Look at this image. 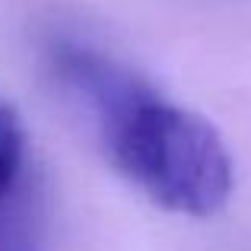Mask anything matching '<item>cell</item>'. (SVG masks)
Segmentation results:
<instances>
[{
    "label": "cell",
    "instance_id": "cell-3",
    "mask_svg": "<svg viewBox=\"0 0 251 251\" xmlns=\"http://www.w3.org/2000/svg\"><path fill=\"white\" fill-rule=\"evenodd\" d=\"M29 175V153H25V130L16 111L0 102V191L23 184Z\"/></svg>",
    "mask_w": 251,
    "mask_h": 251
},
{
    "label": "cell",
    "instance_id": "cell-1",
    "mask_svg": "<svg viewBox=\"0 0 251 251\" xmlns=\"http://www.w3.org/2000/svg\"><path fill=\"white\" fill-rule=\"evenodd\" d=\"M48 70L89 118L102 150L153 203L184 216H213L232 194L223 137L143 76L76 38L48 45Z\"/></svg>",
    "mask_w": 251,
    "mask_h": 251
},
{
    "label": "cell",
    "instance_id": "cell-2",
    "mask_svg": "<svg viewBox=\"0 0 251 251\" xmlns=\"http://www.w3.org/2000/svg\"><path fill=\"white\" fill-rule=\"evenodd\" d=\"M0 251H48L45 203L32 178L0 191Z\"/></svg>",
    "mask_w": 251,
    "mask_h": 251
}]
</instances>
